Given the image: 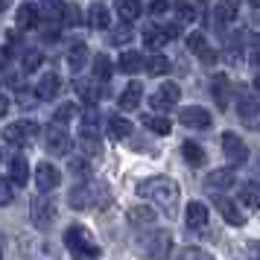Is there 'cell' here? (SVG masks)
<instances>
[{"instance_id": "obj_1", "label": "cell", "mask_w": 260, "mask_h": 260, "mask_svg": "<svg viewBox=\"0 0 260 260\" xmlns=\"http://www.w3.org/2000/svg\"><path fill=\"white\" fill-rule=\"evenodd\" d=\"M138 196L155 199V202H161V205H173L178 196V184L167 176H152V178H146V181L138 184Z\"/></svg>"}, {"instance_id": "obj_2", "label": "cell", "mask_w": 260, "mask_h": 260, "mask_svg": "<svg viewBox=\"0 0 260 260\" xmlns=\"http://www.w3.org/2000/svg\"><path fill=\"white\" fill-rule=\"evenodd\" d=\"M64 243H68V248H73L79 257H100V254H103V248H96L94 243H91V231L82 228V225L68 228V231H64Z\"/></svg>"}, {"instance_id": "obj_3", "label": "cell", "mask_w": 260, "mask_h": 260, "mask_svg": "<svg viewBox=\"0 0 260 260\" xmlns=\"http://www.w3.org/2000/svg\"><path fill=\"white\" fill-rule=\"evenodd\" d=\"M53 219H56V205H53L47 190H41L36 199H32V222L47 225V222H53Z\"/></svg>"}, {"instance_id": "obj_4", "label": "cell", "mask_w": 260, "mask_h": 260, "mask_svg": "<svg viewBox=\"0 0 260 260\" xmlns=\"http://www.w3.org/2000/svg\"><path fill=\"white\" fill-rule=\"evenodd\" d=\"M222 152H225V158H228L231 164H243V161L248 158L246 143L240 141L234 132H225V135H222Z\"/></svg>"}, {"instance_id": "obj_5", "label": "cell", "mask_w": 260, "mask_h": 260, "mask_svg": "<svg viewBox=\"0 0 260 260\" xmlns=\"http://www.w3.org/2000/svg\"><path fill=\"white\" fill-rule=\"evenodd\" d=\"M181 100V91H178V85L173 82H164L158 91L152 94V108L155 111H167V108H173Z\"/></svg>"}, {"instance_id": "obj_6", "label": "cell", "mask_w": 260, "mask_h": 260, "mask_svg": "<svg viewBox=\"0 0 260 260\" xmlns=\"http://www.w3.org/2000/svg\"><path fill=\"white\" fill-rule=\"evenodd\" d=\"M36 135H38V123H32V120H18V123L3 129V138L9 143H24L26 138H36Z\"/></svg>"}, {"instance_id": "obj_7", "label": "cell", "mask_w": 260, "mask_h": 260, "mask_svg": "<svg viewBox=\"0 0 260 260\" xmlns=\"http://www.w3.org/2000/svg\"><path fill=\"white\" fill-rule=\"evenodd\" d=\"M213 208L222 213V219H225L228 225H237V228H240V225H246V216H243V211H240V208H237V205L228 199V196H213Z\"/></svg>"}, {"instance_id": "obj_8", "label": "cell", "mask_w": 260, "mask_h": 260, "mask_svg": "<svg viewBox=\"0 0 260 260\" xmlns=\"http://www.w3.org/2000/svg\"><path fill=\"white\" fill-rule=\"evenodd\" d=\"M178 120H181L184 126H190V129H211V114H208L205 108H199V106L181 108Z\"/></svg>"}, {"instance_id": "obj_9", "label": "cell", "mask_w": 260, "mask_h": 260, "mask_svg": "<svg viewBox=\"0 0 260 260\" xmlns=\"http://www.w3.org/2000/svg\"><path fill=\"white\" fill-rule=\"evenodd\" d=\"M44 141H47V149L53 155H68V149H71V138H68V132H61L56 123L44 132Z\"/></svg>"}, {"instance_id": "obj_10", "label": "cell", "mask_w": 260, "mask_h": 260, "mask_svg": "<svg viewBox=\"0 0 260 260\" xmlns=\"http://www.w3.org/2000/svg\"><path fill=\"white\" fill-rule=\"evenodd\" d=\"M36 181H38V187L41 190H56L61 184V173H59V167H53V164H41L36 167Z\"/></svg>"}, {"instance_id": "obj_11", "label": "cell", "mask_w": 260, "mask_h": 260, "mask_svg": "<svg viewBox=\"0 0 260 260\" xmlns=\"http://www.w3.org/2000/svg\"><path fill=\"white\" fill-rule=\"evenodd\" d=\"M170 38H176V26H164V29H158V26H146L143 29V41H146V47H164Z\"/></svg>"}, {"instance_id": "obj_12", "label": "cell", "mask_w": 260, "mask_h": 260, "mask_svg": "<svg viewBox=\"0 0 260 260\" xmlns=\"http://www.w3.org/2000/svg\"><path fill=\"white\" fill-rule=\"evenodd\" d=\"M187 47H190V53H196V56H199L202 61H208V64L216 61V53L208 47V41H205L202 32H190V36H187Z\"/></svg>"}, {"instance_id": "obj_13", "label": "cell", "mask_w": 260, "mask_h": 260, "mask_svg": "<svg viewBox=\"0 0 260 260\" xmlns=\"http://www.w3.org/2000/svg\"><path fill=\"white\" fill-rule=\"evenodd\" d=\"M240 117L246 120V126L260 129V103H257V100L243 96V100H240Z\"/></svg>"}, {"instance_id": "obj_14", "label": "cell", "mask_w": 260, "mask_h": 260, "mask_svg": "<svg viewBox=\"0 0 260 260\" xmlns=\"http://www.w3.org/2000/svg\"><path fill=\"white\" fill-rule=\"evenodd\" d=\"M79 143H82V149L88 155H100L103 152V143H100V135H96V129L91 126V123H85L82 126V132H79Z\"/></svg>"}, {"instance_id": "obj_15", "label": "cell", "mask_w": 260, "mask_h": 260, "mask_svg": "<svg viewBox=\"0 0 260 260\" xmlns=\"http://www.w3.org/2000/svg\"><path fill=\"white\" fill-rule=\"evenodd\" d=\"M184 216H187V225L193 228V231H202V228L208 225V208H205L202 202H190Z\"/></svg>"}, {"instance_id": "obj_16", "label": "cell", "mask_w": 260, "mask_h": 260, "mask_svg": "<svg viewBox=\"0 0 260 260\" xmlns=\"http://www.w3.org/2000/svg\"><path fill=\"white\" fill-rule=\"evenodd\" d=\"M141 96H143V88H141L138 82L126 85V91L120 94V108H123V111H132V108H138Z\"/></svg>"}, {"instance_id": "obj_17", "label": "cell", "mask_w": 260, "mask_h": 260, "mask_svg": "<svg viewBox=\"0 0 260 260\" xmlns=\"http://www.w3.org/2000/svg\"><path fill=\"white\" fill-rule=\"evenodd\" d=\"M85 61H88V47H85L82 41L71 44V50H68V68L71 71H82Z\"/></svg>"}, {"instance_id": "obj_18", "label": "cell", "mask_w": 260, "mask_h": 260, "mask_svg": "<svg viewBox=\"0 0 260 260\" xmlns=\"http://www.w3.org/2000/svg\"><path fill=\"white\" fill-rule=\"evenodd\" d=\"M108 135L114 138V141H123V138H129L132 135V123L126 117H108Z\"/></svg>"}, {"instance_id": "obj_19", "label": "cell", "mask_w": 260, "mask_h": 260, "mask_svg": "<svg viewBox=\"0 0 260 260\" xmlns=\"http://www.w3.org/2000/svg\"><path fill=\"white\" fill-rule=\"evenodd\" d=\"M56 94H59V76L56 73H44L41 82H38V96L41 100H53Z\"/></svg>"}, {"instance_id": "obj_20", "label": "cell", "mask_w": 260, "mask_h": 260, "mask_svg": "<svg viewBox=\"0 0 260 260\" xmlns=\"http://www.w3.org/2000/svg\"><path fill=\"white\" fill-rule=\"evenodd\" d=\"M88 24L94 26V29H108V24H111V12H108L106 6H91V12H88Z\"/></svg>"}, {"instance_id": "obj_21", "label": "cell", "mask_w": 260, "mask_h": 260, "mask_svg": "<svg viewBox=\"0 0 260 260\" xmlns=\"http://www.w3.org/2000/svg\"><path fill=\"white\" fill-rule=\"evenodd\" d=\"M181 155H184V161L193 164V167L205 164V152H202V146L196 141H184V143H181Z\"/></svg>"}, {"instance_id": "obj_22", "label": "cell", "mask_w": 260, "mask_h": 260, "mask_svg": "<svg viewBox=\"0 0 260 260\" xmlns=\"http://www.w3.org/2000/svg\"><path fill=\"white\" fill-rule=\"evenodd\" d=\"M240 202H243L246 208H254V211H257L260 208V184H254V181L243 184V187H240Z\"/></svg>"}, {"instance_id": "obj_23", "label": "cell", "mask_w": 260, "mask_h": 260, "mask_svg": "<svg viewBox=\"0 0 260 260\" xmlns=\"http://www.w3.org/2000/svg\"><path fill=\"white\" fill-rule=\"evenodd\" d=\"M15 24L21 26V29H36L38 9H36V6H21V9H18V15H15Z\"/></svg>"}, {"instance_id": "obj_24", "label": "cell", "mask_w": 260, "mask_h": 260, "mask_svg": "<svg viewBox=\"0 0 260 260\" xmlns=\"http://www.w3.org/2000/svg\"><path fill=\"white\" fill-rule=\"evenodd\" d=\"M12 181L15 184H21V187L29 181V164H26L24 155H15L12 158Z\"/></svg>"}, {"instance_id": "obj_25", "label": "cell", "mask_w": 260, "mask_h": 260, "mask_svg": "<svg viewBox=\"0 0 260 260\" xmlns=\"http://www.w3.org/2000/svg\"><path fill=\"white\" fill-rule=\"evenodd\" d=\"M117 12L126 24L138 21V15H141V0H117Z\"/></svg>"}, {"instance_id": "obj_26", "label": "cell", "mask_w": 260, "mask_h": 260, "mask_svg": "<svg viewBox=\"0 0 260 260\" xmlns=\"http://www.w3.org/2000/svg\"><path fill=\"white\" fill-rule=\"evenodd\" d=\"M205 184L208 187H231L234 184V173L231 170H213V173H208Z\"/></svg>"}, {"instance_id": "obj_27", "label": "cell", "mask_w": 260, "mask_h": 260, "mask_svg": "<svg viewBox=\"0 0 260 260\" xmlns=\"http://www.w3.org/2000/svg\"><path fill=\"white\" fill-rule=\"evenodd\" d=\"M211 91H213V96H216V103H219V108H225V106H228V79H225L222 73H219V76H213Z\"/></svg>"}, {"instance_id": "obj_28", "label": "cell", "mask_w": 260, "mask_h": 260, "mask_svg": "<svg viewBox=\"0 0 260 260\" xmlns=\"http://www.w3.org/2000/svg\"><path fill=\"white\" fill-rule=\"evenodd\" d=\"M237 18V0H219L216 6V21L219 24H231Z\"/></svg>"}, {"instance_id": "obj_29", "label": "cell", "mask_w": 260, "mask_h": 260, "mask_svg": "<svg viewBox=\"0 0 260 260\" xmlns=\"http://www.w3.org/2000/svg\"><path fill=\"white\" fill-rule=\"evenodd\" d=\"M143 123H146V129L155 132V135H170L173 132V123L167 117H155V114H149V117H143Z\"/></svg>"}, {"instance_id": "obj_30", "label": "cell", "mask_w": 260, "mask_h": 260, "mask_svg": "<svg viewBox=\"0 0 260 260\" xmlns=\"http://www.w3.org/2000/svg\"><path fill=\"white\" fill-rule=\"evenodd\" d=\"M146 71L152 73V76H164V73H170V59L167 56H152V59L146 61Z\"/></svg>"}, {"instance_id": "obj_31", "label": "cell", "mask_w": 260, "mask_h": 260, "mask_svg": "<svg viewBox=\"0 0 260 260\" xmlns=\"http://www.w3.org/2000/svg\"><path fill=\"white\" fill-rule=\"evenodd\" d=\"M129 219L135 225H152L155 222V211H152V208H132Z\"/></svg>"}, {"instance_id": "obj_32", "label": "cell", "mask_w": 260, "mask_h": 260, "mask_svg": "<svg viewBox=\"0 0 260 260\" xmlns=\"http://www.w3.org/2000/svg\"><path fill=\"white\" fill-rule=\"evenodd\" d=\"M94 76L100 82H106L108 76H111V61H108V56H103V53L94 59Z\"/></svg>"}, {"instance_id": "obj_33", "label": "cell", "mask_w": 260, "mask_h": 260, "mask_svg": "<svg viewBox=\"0 0 260 260\" xmlns=\"http://www.w3.org/2000/svg\"><path fill=\"white\" fill-rule=\"evenodd\" d=\"M167 251H170V234L152 237V243H149V254H152V257H161V254H167Z\"/></svg>"}, {"instance_id": "obj_34", "label": "cell", "mask_w": 260, "mask_h": 260, "mask_svg": "<svg viewBox=\"0 0 260 260\" xmlns=\"http://www.w3.org/2000/svg\"><path fill=\"white\" fill-rule=\"evenodd\" d=\"M141 64H143V59L138 53H123V56H120V71H126V73H138Z\"/></svg>"}, {"instance_id": "obj_35", "label": "cell", "mask_w": 260, "mask_h": 260, "mask_svg": "<svg viewBox=\"0 0 260 260\" xmlns=\"http://www.w3.org/2000/svg\"><path fill=\"white\" fill-rule=\"evenodd\" d=\"M21 64H24V71H26V73L38 71V68H41V53H38V50H26V53H24V61H21Z\"/></svg>"}, {"instance_id": "obj_36", "label": "cell", "mask_w": 260, "mask_h": 260, "mask_svg": "<svg viewBox=\"0 0 260 260\" xmlns=\"http://www.w3.org/2000/svg\"><path fill=\"white\" fill-rule=\"evenodd\" d=\"M76 91L82 94V100H88V103H96L100 100V88L91 82H76Z\"/></svg>"}, {"instance_id": "obj_37", "label": "cell", "mask_w": 260, "mask_h": 260, "mask_svg": "<svg viewBox=\"0 0 260 260\" xmlns=\"http://www.w3.org/2000/svg\"><path fill=\"white\" fill-rule=\"evenodd\" d=\"M91 202H94V199H91V193H88L85 187H76L71 193V205H73V208H85V205H91Z\"/></svg>"}, {"instance_id": "obj_38", "label": "cell", "mask_w": 260, "mask_h": 260, "mask_svg": "<svg viewBox=\"0 0 260 260\" xmlns=\"http://www.w3.org/2000/svg\"><path fill=\"white\" fill-rule=\"evenodd\" d=\"M73 114H76V108H73L71 103H68V106H61L59 111L53 114V123H56V126H64V123H68V120L73 117Z\"/></svg>"}, {"instance_id": "obj_39", "label": "cell", "mask_w": 260, "mask_h": 260, "mask_svg": "<svg viewBox=\"0 0 260 260\" xmlns=\"http://www.w3.org/2000/svg\"><path fill=\"white\" fill-rule=\"evenodd\" d=\"M12 199H15V193H12V184H9L6 178H0V205H9Z\"/></svg>"}, {"instance_id": "obj_40", "label": "cell", "mask_w": 260, "mask_h": 260, "mask_svg": "<svg viewBox=\"0 0 260 260\" xmlns=\"http://www.w3.org/2000/svg\"><path fill=\"white\" fill-rule=\"evenodd\" d=\"M178 21H184V24H190V21H193V18H196V12H193V6H187V3H184V0H181V3H178Z\"/></svg>"}, {"instance_id": "obj_41", "label": "cell", "mask_w": 260, "mask_h": 260, "mask_svg": "<svg viewBox=\"0 0 260 260\" xmlns=\"http://www.w3.org/2000/svg\"><path fill=\"white\" fill-rule=\"evenodd\" d=\"M41 6H44V15H47V18H59V15H64L59 9V0H41Z\"/></svg>"}, {"instance_id": "obj_42", "label": "cell", "mask_w": 260, "mask_h": 260, "mask_svg": "<svg viewBox=\"0 0 260 260\" xmlns=\"http://www.w3.org/2000/svg\"><path fill=\"white\" fill-rule=\"evenodd\" d=\"M251 61L260 68V32H254V36H251Z\"/></svg>"}, {"instance_id": "obj_43", "label": "cell", "mask_w": 260, "mask_h": 260, "mask_svg": "<svg viewBox=\"0 0 260 260\" xmlns=\"http://www.w3.org/2000/svg\"><path fill=\"white\" fill-rule=\"evenodd\" d=\"M167 9H170V0H152V6H149V12L158 18V15H164Z\"/></svg>"}, {"instance_id": "obj_44", "label": "cell", "mask_w": 260, "mask_h": 260, "mask_svg": "<svg viewBox=\"0 0 260 260\" xmlns=\"http://www.w3.org/2000/svg\"><path fill=\"white\" fill-rule=\"evenodd\" d=\"M129 38H132L129 26H120V32H114V36H111V41H114V44H126Z\"/></svg>"}, {"instance_id": "obj_45", "label": "cell", "mask_w": 260, "mask_h": 260, "mask_svg": "<svg viewBox=\"0 0 260 260\" xmlns=\"http://www.w3.org/2000/svg\"><path fill=\"white\" fill-rule=\"evenodd\" d=\"M64 21H68V24H79V12H76V9H73V6H68V9H64Z\"/></svg>"}, {"instance_id": "obj_46", "label": "cell", "mask_w": 260, "mask_h": 260, "mask_svg": "<svg viewBox=\"0 0 260 260\" xmlns=\"http://www.w3.org/2000/svg\"><path fill=\"white\" fill-rule=\"evenodd\" d=\"M18 103H24V106H36V94H29V91H21Z\"/></svg>"}, {"instance_id": "obj_47", "label": "cell", "mask_w": 260, "mask_h": 260, "mask_svg": "<svg viewBox=\"0 0 260 260\" xmlns=\"http://www.w3.org/2000/svg\"><path fill=\"white\" fill-rule=\"evenodd\" d=\"M184 257H211V254L202 251V248H184Z\"/></svg>"}, {"instance_id": "obj_48", "label": "cell", "mask_w": 260, "mask_h": 260, "mask_svg": "<svg viewBox=\"0 0 260 260\" xmlns=\"http://www.w3.org/2000/svg\"><path fill=\"white\" fill-rule=\"evenodd\" d=\"M96 120H100V114H96V108H88V114H85V123H91V126H96Z\"/></svg>"}, {"instance_id": "obj_49", "label": "cell", "mask_w": 260, "mask_h": 260, "mask_svg": "<svg viewBox=\"0 0 260 260\" xmlns=\"http://www.w3.org/2000/svg\"><path fill=\"white\" fill-rule=\"evenodd\" d=\"M71 167H73V173H76V176H82V173H85V164H82V161H71Z\"/></svg>"}, {"instance_id": "obj_50", "label": "cell", "mask_w": 260, "mask_h": 260, "mask_svg": "<svg viewBox=\"0 0 260 260\" xmlns=\"http://www.w3.org/2000/svg\"><path fill=\"white\" fill-rule=\"evenodd\" d=\"M6 108H9V103H6V100H3V96H0V117H3V114H6Z\"/></svg>"}, {"instance_id": "obj_51", "label": "cell", "mask_w": 260, "mask_h": 260, "mask_svg": "<svg viewBox=\"0 0 260 260\" xmlns=\"http://www.w3.org/2000/svg\"><path fill=\"white\" fill-rule=\"evenodd\" d=\"M254 91L260 94V76H254Z\"/></svg>"}, {"instance_id": "obj_52", "label": "cell", "mask_w": 260, "mask_h": 260, "mask_svg": "<svg viewBox=\"0 0 260 260\" xmlns=\"http://www.w3.org/2000/svg\"><path fill=\"white\" fill-rule=\"evenodd\" d=\"M248 3H251V6H254V9H260V0H248Z\"/></svg>"}, {"instance_id": "obj_53", "label": "cell", "mask_w": 260, "mask_h": 260, "mask_svg": "<svg viewBox=\"0 0 260 260\" xmlns=\"http://www.w3.org/2000/svg\"><path fill=\"white\" fill-rule=\"evenodd\" d=\"M9 6V0H0V9H6Z\"/></svg>"}, {"instance_id": "obj_54", "label": "cell", "mask_w": 260, "mask_h": 260, "mask_svg": "<svg viewBox=\"0 0 260 260\" xmlns=\"http://www.w3.org/2000/svg\"><path fill=\"white\" fill-rule=\"evenodd\" d=\"M3 61H6V59H3V56H0V68H3Z\"/></svg>"}, {"instance_id": "obj_55", "label": "cell", "mask_w": 260, "mask_h": 260, "mask_svg": "<svg viewBox=\"0 0 260 260\" xmlns=\"http://www.w3.org/2000/svg\"><path fill=\"white\" fill-rule=\"evenodd\" d=\"M254 251H257V254H260V246H254Z\"/></svg>"}, {"instance_id": "obj_56", "label": "cell", "mask_w": 260, "mask_h": 260, "mask_svg": "<svg viewBox=\"0 0 260 260\" xmlns=\"http://www.w3.org/2000/svg\"><path fill=\"white\" fill-rule=\"evenodd\" d=\"M199 3H208V0H199Z\"/></svg>"}]
</instances>
